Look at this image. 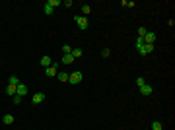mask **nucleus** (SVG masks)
<instances>
[{
    "label": "nucleus",
    "mask_w": 175,
    "mask_h": 130,
    "mask_svg": "<svg viewBox=\"0 0 175 130\" xmlns=\"http://www.w3.org/2000/svg\"><path fill=\"white\" fill-rule=\"evenodd\" d=\"M72 52V47L70 45H62V54H70Z\"/></svg>",
    "instance_id": "nucleus-21"
},
{
    "label": "nucleus",
    "mask_w": 175,
    "mask_h": 130,
    "mask_svg": "<svg viewBox=\"0 0 175 130\" xmlns=\"http://www.w3.org/2000/svg\"><path fill=\"white\" fill-rule=\"evenodd\" d=\"M43 12H45L47 16H51V14L55 12V8H51V6H49V4H45V8H43Z\"/></svg>",
    "instance_id": "nucleus-18"
},
{
    "label": "nucleus",
    "mask_w": 175,
    "mask_h": 130,
    "mask_svg": "<svg viewBox=\"0 0 175 130\" xmlns=\"http://www.w3.org/2000/svg\"><path fill=\"white\" fill-rule=\"evenodd\" d=\"M21 99H24V97H19V95H14V105H19V103H21Z\"/></svg>",
    "instance_id": "nucleus-26"
},
{
    "label": "nucleus",
    "mask_w": 175,
    "mask_h": 130,
    "mask_svg": "<svg viewBox=\"0 0 175 130\" xmlns=\"http://www.w3.org/2000/svg\"><path fill=\"white\" fill-rule=\"evenodd\" d=\"M146 33H148V29H146V27H138V37H144V35H146Z\"/></svg>",
    "instance_id": "nucleus-22"
},
{
    "label": "nucleus",
    "mask_w": 175,
    "mask_h": 130,
    "mask_svg": "<svg viewBox=\"0 0 175 130\" xmlns=\"http://www.w3.org/2000/svg\"><path fill=\"white\" fill-rule=\"evenodd\" d=\"M45 74H47V78H53V76H57V74H58V64H57V62H53L49 68H45Z\"/></svg>",
    "instance_id": "nucleus-4"
},
{
    "label": "nucleus",
    "mask_w": 175,
    "mask_h": 130,
    "mask_svg": "<svg viewBox=\"0 0 175 130\" xmlns=\"http://www.w3.org/2000/svg\"><path fill=\"white\" fill-rule=\"evenodd\" d=\"M142 45H144V39H142V37H136V41H134V47H136V49H140Z\"/></svg>",
    "instance_id": "nucleus-17"
},
{
    "label": "nucleus",
    "mask_w": 175,
    "mask_h": 130,
    "mask_svg": "<svg viewBox=\"0 0 175 130\" xmlns=\"http://www.w3.org/2000/svg\"><path fill=\"white\" fill-rule=\"evenodd\" d=\"M47 4H49L51 8H57V6H60L62 2H60V0H47Z\"/></svg>",
    "instance_id": "nucleus-15"
},
{
    "label": "nucleus",
    "mask_w": 175,
    "mask_h": 130,
    "mask_svg": "<svg viewBox=\"0 0 175 130\" xmlns=\"http://www.w3.org/2000/svg\"><path fill=\"white\" fill-rule=\"evenodd\" d=\"M74 58H72V54H62V64H72Z\"/></svg>",
    "instance_id": "nucleus-13"
},
{
    "label": "nucleus",
    "mask_w": 175,
    "mask_h": 130,
    "mask_svg": "<svg viewBox=\"0 0 175 130\" xmlns=\"http://www.w3.org/2000/svg\"><path fill=\"white\" fill-rule=\"evenodd\" d=\"M51 64H53L51 56H43V58H41V66H45V68H49Z\"/></svg>",
    "instance_id": "nucleus-11"
},
{
    "label": "nucleus",
    "mask_w": 175,
    "mask_h": 130,
    "mask_svg": "<svg viewBox=\"0 0 175 130\" xmlns=\"http://www.w3.org/2000/svg\"><path fill=\"white\" fill-rule=\"evenodd\" d=\"M142 39H144V43H148V45H154V43H156V33H154V31H148V33H146V35L142 37Z\"/></svg>",
    "instance_id": "nucleus-6"
},
{
    "label": "nucleus",
    "mask_w": 175,
    "mask_h": 130,
    "mask_svg": "<svg viewBox=\"0 0 175 130\" xmlns=\"http://www.w3.org/2000/svg\"><path fill=\"white\" fill-rule=\"evenodd\" d=\"M16 89H18V85H12V84L6 85V93L10 95V97H14V95H16Z\"/></svg>",
    "instance_id": "nucleus-9"
},
{
    "label": "nucleus",
    "mask_w": 175,
    "mask_h": 130,
    "mask_svg": "<svg viewBox=\"0 0 175 130\" xmlns=\"http://www.w3.org/2000/svg\"><path fill=\"white\" fill-rule=\"evenodd\" d=\"M8 84H12V85H18V84H19V80L16 78V76H10V78H8Z\"/></svg>",
    "instance_id": "nucleus-19"
},
{
    "label": "nucleus",
    "mask_w": 175,
    "mask_h": 130,
    "mask_svg": "<svg viewBox=\"0 0 175 130\" xmlns=\"http://www.w3.org/2000/svg\"><path fill=\"white\" fill-rule=\"evenodd\" d=\"M43 101H45V93H43V91H37V93L31 97V103H35V105L43 103Z\"/></svg>",
    "instance_id": "nucleus-5"
},
{
    "label": "nucleus",
    "mask_w": 175,
    "mask_h": 130,
    "mask_svg": "<svg viewBox=\"0 0 175 130\" xmlns=\"http://www.w3.org/2000/svg\"><path fill=\"white\" fill-rule=\"evenodd\" d=\"M82 72H72V74H68V84H80L82 82Z\"/></svg>",
    "instance_id": "nucleus-2"
},
{
    "label": "nucleus",
    "mask_w": 175,
    "mask_h": 130,
    "mask_svg": "<svg viewBox=\"0 0 175 130\" xmlns=\"http://www.w3.org/2000/svg\"><path fill=\"white\" fill-rule=\"evenodd\" d=\"M57 78H58V82H62V84H68V74H66V72H58Z\"/></svg>",
    "instance_id": "nucleus-10"
},
{
    "label": "nucleus",
    "mask_w": 175,
    "mask_h": 130,
    "mask_svg": "<svg viewBox=\"0 0 175 130\" xmlns=\"http://www.w3.org/2000/svg\"><path fill=\"white\" fill-rule=\"evenodd\" d=\"M144 84H146V80H144L142 76H138V78H136V85H138V87H142Z\"/></svg>",
    "instance_id": "nucleus-23"
},
{
    "label": "nucleus",
    "mask_w": 175,
    "mask_h": 130,
    "mask_svg": "<svg viewBox=\"0 0 175 130\" xmlns=\"http://www.w3.org/2000/svg\"><path fill=\"white\" fill-rule=\"evenodd\" d=\"M74 21H76L78 23V27H80V29H82V31H86V29H88V27H90V21H88V18H84V16H74Z\"/></svg>",
    "instance_id": "nucleus-1"
},
{
    "label": "nucleus",
    "mask_w": 175,
    "mask_h": 130,
    "mask_svg": "<svg viewBox=\"0 0 175 130\" xmlns=\"http://www.w3.org/2000/svg\"><path fill=\"white\" fill-rule=\"evenodd\" d=\"M109 54H111L109 49H103V51H101V56H103V58H109Z\"/></svg>",
    "instance_id": "nucleus-25"
},
{
    "label": "nucleus",
    "mask_w": 175,
    "mask_h": 130,
    "mask_svg": "<svg viewBox=\"0 0 175 130\" xmlns=\"http://www.w3.org/2000/svg\"><path fill=\"white\" fill-rule=\"evenodd\" d=\"M16 95H19V97H26V95H27V85H26V84H18Z\"/></svg>",
    "instance_id": "nucleus-7"
},
{
    "label": "nucleus",
    "mask_w": 175,
    "mask_h": 130,
    "mask_svg": "<svg viewBox=\"0 0 175 130\" xmlns=\"http://www.w3.org/2000/svg\"><path fill=\"white\" fill-rule=\"evenodd\" d=\"M72 58H80V56H82V54H84V51H82V49H72Z\"/></svg>",
    "instance_id": "nucleus-12"
},
{
    "label": "nucleus",
    "mask_w": 175,
    "mask_h": 130,
    "mask_svg": "<svg viewBox=\"0 0 175 130\" xmlns=\"http://www.w3.org/2000/svg\"><path fill=\"white\" fill-rule=\"evenodd\" d=\"M121 4H123V6H127V8H134V6H136L134 2H127V0H123Z\"/></svg>",
    "instance_id": "nucleus-24"
},
{
    "label": "nucleus",
    "mask_w": 175,
    "mask_h": 130,
    "mask_svg": "<svg viewBox=\"0 0 175 130\" xmlns=\"http://www.w3.org/2000/svg\"><path fill=\"white\" fill-rule=\"evenodd\" d=\"M80 10H82V14H84V18H86V16H88V14H90V12H91V8H90V6H88V4H84V6L80 8Z\"/></svg>",
    "instance_id": "nucleus-16"
},
{
    "label": "nucleus",
    "mask_w": 175,
    "mask_h": 130,
    "mask_svg": "<svg viewBox=\"0 0 175 130\" xmlns=\"http://www.w3.org/2000/svg\"><path fill=\"white\" fill-rule=\"evenodd\" d=\"M140 93H142V95H152V93H154V87L150 84H144L142 87H140Z\"/></svg>",
    "instance_id": "nucleus-8"
},
{
    "label": "nucleus",
    "mask_w": 175,
    "mask_h": 130,
    "mask_svg": "<svg viewBox=\"0 0 175 130\" xmlns=\"http://www.w3.org/2000/svg\"><path fill=\"white\" fill-rule=\"evenodd\" d=\"M2 122L4 124H12L14 122V115H4V117H2Z\"/></svg>",
    "instance_id": "nucleus-14"
},
{
    "label": "nucleus",
    "mask_w": 175,
    "mask_h": 130,
    "mask_svg": "<svg viewBox=\"0 0 175 130\" xmlns=\"http://www.w3.org/2000/svg\"><path fill=\"white\" fill-rule=\"evenodd\" d=\"M64 8H72V0H66V2H64Z\"/></svg>",
    "instance_id": "nucleus-27"
},
{
    "label": "nucleus",
    "mask_w": 175,
    "mask_h": 130,
    "mask_svg": "<svg viewBox=\"0 0 175 130\" xmlns=\"http://www.w3.org/2000/svg\"><path fill=\"white\" fill-rule=\"evenodd\" d=\"M152 130H162V122L160 120H154L152 122Z\"/></svg>",
    "instance_id": "nucleus-20"
},
{
    "label": "nucleus",
    "mask_w": 175,
    "mask_h": 130,
    "mask_svg": "<svg viewBox=\"0 0 175 130\" xmlns=\"http://www.w3.org/2000/svg\"><path fill=\"white\" fill-rule=\"evenodd\" d=\"M154 49H156V45H148V43H144L140 49H136V51L140 52L142 56H146V54H150V52H154Z\"/></svg>",
    "instance_id": "nucleus-3"
}]
</instances>
